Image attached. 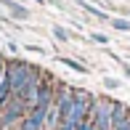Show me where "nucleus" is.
I'll list each match as a JSON object with an SVG mask.
<instances>
[{
	"mask_svg": "<svg viewBox=\"0 0 130 130\" xmlns=\"http://www.w3.org/2000/svg\"><path fill=\"white\" fill-rule=\"evenodd\" d=\"M35 69L29 61H21V58H11V61H5V80H8L11 85V98H21V93H24L29 77L35 74Z\"/></svg>",
	"mask_w": 130,
	"mask_h": 130,
	"instance_id": "f257e3e1",
	"label": "nucleus"
},
{
	"mask_svg": "<svg viewBox=\"0 0 130 130\" xmlns=\"http://www.w3.org/2000/svg\"><path fill=\"white\" fill-rule=\"evenodd\" d=\"M111 98L96 96L90 104V111H88V120L93 122L96 130H111Z\"/></svg>",
	"mask_w": 130,
	"mask_h": 130,
	"instance_id": "f03ea898",
	"label": "nucleus"
},
{
	"mask_svg": "<svg viewBox=\"0 0 130 130\" xmlns=\"http://www.w3.org/2000/svg\"><path fill=\"white\" fill-rule=\"evenodd\" d=\"M24 114H27V106L21 104L19 98H11V101L0 109V130L19 127V122L24 120Z\"/></svg>",
	"mask_w": 130,
	"mask_h": 130,
	"instance_id": "7ed1b4c3",
	"label": "nucleus"
},
{
	"mask_svg": "<svg viewBox=\"0 0 130 130\" xmlns=\"http://www.w3.org/2000/svg\"><path fill=\"white\" fill-rule=\"evenodd\" d=\"M19 130H45V111L43 109H29L24 120L19 122Z\"/></svg>",
	"mask_w": 130,
	"mask_h": 130,
	"instance_id": "20e7f679",
	"label": "nucleus"
},
{
	"mask_svg": "<svg viewBox=\"0 0 130 130\" xmlns=\"http://www.w3.org/2000/svg\"><path fill=\"white\" fill-rule=\"evenodd\" d=\"M127 117H130V106L127 104H122V101H114V104H111V127L120 125V122H125Z\"/></svg>",
	"mask_w": 130,
	"mask_h": 130,
	"instance_id": "39448f33",
	"label": "nucleus"
},
{
	"mask_svg": "<svg viewBox=\"0 0 130 130\" xmlns=\"http://www.w3.org/2000/svg\"><path fill=\"white\" fill-rule=\"evenodd\" d=\"M0 3H3V5H8V8H11V13H13L16 19H29V11H27L21 3H16V0H0Z\"/></svg>",
	"mask_w": 130,
	"mask_h": 130,
	"instance_id": "423d86ee",
	"label": "nucleus"
},
{
	"mask_svg": "<svg viewBox=\"0 0 130 130\" xmlns=\"http://www.w3.org/2000/svg\"><path fill=\"white\" fill-rule=\"evenodd\" d=\"M77 5H80V8H85L88 13H90V16H96V19H104V21L109 19V16H106V13H104L101 8H96V5H90V3H88V0H77Z\"/></svg>",
	"mask_w": 130,
	"mask_h": 130,
	"instance_id": "0eeeda50",
	"label": "nucleus"
},
{
	"mask_svg": "<svg viewBox=\"0 0 130 130\" xmlns=\"http://www.w3.org/2000/svg\"><path fill=\"white\" fill-rule=\"evenodd\" d=\"M58 61H61L64 67H69V69H74V72H80V74H88V67H85V64H80V61H74V58H67V56H61Z\"/></svg>",
	"mask_w": 130,
	"mask_h": 130,
	"instance_id": "6e6552de",
	"label": "nucleus"
},
{
	"mask_svg": "<svg viewBox=\"0 0 130 130\" xmlns=\"http://www.w3.org/2000/svg\"><path fill=\"white\" fill-rule=\"evenodd\" d=\"M109 24L114 29H120V32H130V21L127 19H109Z\"/></svg>",
	"mask_w": 130,
	"mask_h": 130,
	"instance_id": "1a4fd4ad",
	"label": "nucleus"
},
{
	"mask_svg": "<svg viewBox=\"0 0 130 130\" xmlns=\"http://www.w3.org/2000/svg\"><path fill=\"white\" fill-rule=\"evenodd\" d=\"M53 35H56V40H61V43H67L69 40V32L64 27H53Z\"/></svg>",
	"mask_w": 130,
	"mask_h": 130,
	"instance_id": "9d476101",
	"label": "nucleus"
},
{
	"mask_svg": "<svg viewBox=\"0 0 130 130\" xmlns=\"http://www.w3.org/2000/svg\"><path fill=\"white\" fill-rule=\"evenodd\" d=\"M104 85L109 88V90H117V88H120V80H114V77H104Z\"/></svg>",
	"mask_w": 130,
	"mask_h": 130,
	"instance_id": "9b49d317",
	"label": "nucleus"
},
{
	"mask_svg": "<svg viewBox=\"0 0 130 130\" xmlns=\"http://www.w3.org/2000/svg\"><path fill=\"white\" fill-rule=\"evenodd\" d=\"M90 37H93V43H101V45H106V43H109V37H106V35H101V32H93Z\"/></svg>",
	"mask_w": 130,
	"mask_h": 130,
	"instance_id": "f8f14e48",
	"label": "nucleus"
},
{
	"mask_svg": "<svg viewBox=\"0 0 130 130\" xmlns=\"http://www.w3.org/2000/svg\"><path fill=\"white\" fill-rule=\"evenodd\" d=\"M111 130H130V117H127L125 122H120V125H114V127H111Z\"/></svg>",
	"mask_w": 130,
	"mask_h": 130,
	"instance_id": "ddd939ff",
	"label": "nucleus"
},
{
	"mask_svg": "<svg viewBox=\"0 0 130 130\" xmlns=\"http://www.w3.org/2000/svg\"><path fill=\"white\" fill-rule=\"evenodd\" d=\"M125 74H127V77H130V64H125Z\"/></svg>",
	"mask_w": 130,
	"mask_h": 130,
	"instance_id": "4468645a",
	"label": "nucleus"
},
{
	"mask_svg": "<svg viewBox=\"0 0 130 130\" xmlns=\"http://www.w3.org/2000/svg\"><path fill=\"white\" fill-rule=\"evenodd\" d=\"M16 3H19V0H16ZM32 3H40V5H43V3H45V0H32Z\"/></svg>",
	"mask_w": 130,
	"mask_h": 130,
	"instance_id": "2eb2a0df",
	"label": "nucleus"
}]
</instances>
